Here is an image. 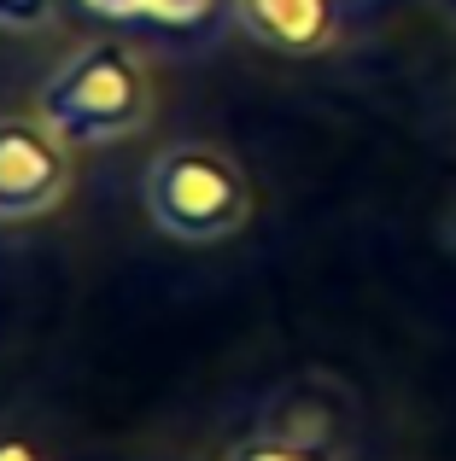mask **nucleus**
I'll return each instance as SVG.
<instances>
[{
	"label": "nucleus",
	"mask_w": 456,
	"mask_h": 461,
	"mask_svg": "<svg viewBox=\"0 0 456 461\" xmlns=\"http://www.w3.org/2000/svg\"><path fill=\"white\" fill-rule=\"evenodd\" d=\"M41 117L70 147H112L152 123V70L129 41H82L41 82Z\"/></svg>",
	"instance_id": "nucleus-1"
},
{
	"label": "nucleus",
	"mask_w": 456,
	"mask_h": 461,
	"mask_svg": "<svg viewBox=\"0 0 456 461\" xmlns=\"http://www.w3.org/2000/svg\"><path fill=\"white\" fill-rule=\"evenodd\" d=\"M141 204L159 234L182 240V246H217L246 228L251 187L234 152L211 147V140H176L147 164Z\"/></svg>",
	"instance_id": "nucleus-2"
},
{
	"label": "nucleus",
	"mask_w": 456,
	"mask_h": 461,
	"mask_svg": "<svg viewBox=\"0 0 456 461\" xmlns=\"http://www.w3.org/2000/svg\"><path fill=\"white\" fill-rule=\"evenodd\" d=\"M70 193V158L65 140L47 129V117H0V216L35 222L59 211Z\"/></svg>",
	"instance_id": "nucleus-3"
},
{
	"label": "nucleus",
	"mask_w": 456,
	"mask_h": 461,
	"mask_svg": "<svg viewBox=\"0 0 456 461\" xmlns=\"http://www.w3.org/2000/svg\"><path fill=\"white\" fill-rule=\"evenodd\" d=\"M234 23L275 53H322L340 41V0H234Z\"/></svg>",
	"instance_id": "nucleus-4"
},
{
	"label": "nucleus",
	"mask_w": 456,
	"mask_h": 461,
	"mask_svg": "<svg viewBox=\"0 0 456 461\" xmlns=\"http://www.w3.org/2000/svg\"><path fill=\"white\" fill-rule=\"evenodd\" d=\"M310 385H293V392H281L269 403V415H263V432H275V438L287 444H305V450H322V456H340L345 444V409H328V403H305Z\"/></svg>",
	"instance_id": "nucleus-5"
},
{
	"label": "nucleus",
	"mask_w": 456,
	"mask_h": 461,
	"mask_svg": "<svg viewBox=\"0 0 456 461\" xmlns=\"http://www.w3.org/2000/svg\"><path fill=\"white\" fill-rule=\"evenodd\" d=\"M223 461H340V456H322V450H305V444L275 438V432H258V438H240Z\"/></svg>",
	"instance_id": "nucleus-6"
},
{
	"label": "nucleus",
	"mask_w": 456,
	"mask_h": 461,
	"mask_svg": "<svg viewBox=\"0 0 456 461\" xmlns=\"http://www.w3.org/2000/svg\"><path fill=\"white\" fill-rule=\"evenodd\" d=\"M59 18V0H0V30L6 35H41Z\"/></svg>",
	"instance_id": "nucleus-7"
},
{
	"label": "nucleus",
	"mask_w": 456,
	"mask_h": 461,
	"mask_svg": "<svg viewBox=\"0 0 456 461\" xmlns=\"http://www.w3.org/2000/svg\"><path fill=\"white\" fill-rule=\"evenodd\" d=\"M211 6H217V0H147V6H141V18L170 23V30H187V23H199Z\"/></svg>",
	"instance_id": "nucleus-8"
},
{
	"label": "nucleus",
	"mask_w": 456,
	"mask_h": 461,
	"mask_svg": "<svg viewBox=\"0 0 456 461\" xmlns=\"http://www.w3.org/2000/svg\"><path fill=\"white\" fill-rule=\"evenodd\" d=\"M0 461H53V450L30 427H0Z\"/></svg>",
	"instance_id": "nucleus-9"
},
{
	"label": "nucleus",
	"mask_w": 456,
	"mask_h": 461,
	"mask_svg": "<svg viewBox=\"0 0 456 461\" xmlns=\"http://www.w3.org/2000/svg\"><path fill=\"white\" fill-rule=\"evenodd\" d=\"M88 12H100V18H141V6L147 0H82Z\"/></svg>",
	"instance_id": "nucleus-10"
},
{
	"label": "nucleus",
	"mask_w": 456,
	"mask_h": 461,
	"mask_svg": "<svg viewBox=\"0 0 456 461\" xmlns=\"http://www.w3.org/2000/svg\"><path fill=\"white\" fill-rule=\"evenodd\" d=\"M0 222H6V216H0Z\"/></svg>",
	"instance_id": "nucleus-11"
}]
</instances>
